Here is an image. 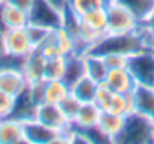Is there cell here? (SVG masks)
<instances>
[{"label": "cell", "mask_w": 154, "mask_h": 144, "mask_svg": "<svg viewBox=\"0 0 154 144\" xmlns=\"http://www.w3.org/2000/svg\"><path fill=\"white\" fill-rule=\"evenodd\" d=\"M107 2L109 0H66V9L75 14L77 17H82L89 11L106 6Z\"/></svg>", "instance_id": "obj_23"}, {"label": "cell", "mask_w": 154, "mask_h": 144, "mask_svg": "<svg viewBox=\"0 0 154 144\" xmlns=\"http://www.w3.org/2000/svg\"><path fill=\"white\" fill-rule=\"evenodd\" d=\"M95 104L100 107L101 111L107 113H115V114H122L127 116L130 113H134V95L133 92L128 93H116L100 84Z\"/></svg>", "instance_id": "obj_4"}, {"label": "cell", "mask_w": 154, "mask_h": 144, "mask_svg": "<svg viewBox=\"0 0 154 144\" xmlns=\"http://www.w3.org/2000/svg\"><path fill=\"white\" fill-rule=\"evenodd\" d=\"M127 69L136 86L154 87V48H145L128 56Z\"/></svg>", "instance_id": "obj_2"}, {"label": "cell", "mask_w": 154, "mask_h": 144, "mask_svg": "<svg viewBox=\"0 0 154 144\" xmlns=\"http://www.w3.org/2000/svg\"><path fill=\"white\" fill-rule=\"evenodd\" d=\"M86 75V62H85V54L72 53L66 56V63H65V72H63V81L66 83L68 87H71L75 81H79Z\"/></svg>", "instance_id": "obj_15"}, {"label": "cell", "mask_w": 154, "mask_h": 144, "mask_svg": "<svg viewBox=\"0 0 154 144\" xmlns=\"http://www.w3.org/2000/svg\"><path fill=\"white\" fill-rule=\"evenodd\" d=\"M80 105H82V102L77 99L71 92L59 102V107L62 108V111L65 113V116L69 119V122L74 119V116L77 114V111H79V108H80Z\"/></svg>", "instance_id": "obj_25"}, {"label": "cell", "mask_w": 154, "mask_h": 144, "mask_svg": "<svg viewBox=\"0 0 154 144\" xmlns=\"http://www.w3.org/2000/svg\"><path fill=\"white\" fill-rule=\"evenodd\" d=\"M6 2V0H0V5H2V3H5Z\"/></svg>", "instance_id": "obj_33"}, {"label": "cell", "mask_w": 154, "mask_h": 144, "mask_svg": "<svg viewBox=\"0 0 154 144\" xmlns=\"http://www.w3.org/2000/svg\"><path fill=\"white\" fill-rule=\"evenodd\" d=\"M6 48H8V62L14 60L21 65L23 59L35 50V45L26 27H21V29L6 30Z\"/></svg>", "instance_id": "obj_8"}, {"label": "cell", "mask_w": 154, "mask_h": 144, "mask_svg": "<svg viewBox=\"0 0 154 144\" xmlns=\"http://www.w3.org/2000/svg\"><path fill=\"white\" fill-rule=\"evenodd\" d=\"M23 74L27 80L29 84H33V83H38L41 80H45L44 78V71H45V56L38 50L35 48L30 54H27L21 65H20Z\"/></svg>", "instance_id": "obj_13"}, {"label": "cell", "mask_w": 154, "mask_h": 144, "mask_svg": "<svg viewBox=\"0 0 154 144\" xmlns=\"http://www.w3.org/2000/svg\"><path fill=\"white\" fill-rule=\"evenodd\" d=\"M98 89H100V83H97L95 80L85 75L83 78L75 81L69 87V92L83 104V102H95Z\"/></svg>", "instance_id": "obj_19"}, {"label": "cell", "mask_w": 154, "mask_h": 144, "mask_svg": "<svg viewBox=\"0 0 154 144\" xmlns=\"http://www.w3.org/2000/svg\"><path fill=\"white\" fill-rule=\"evenodd\" d=\"M29 24L41 26L53 30L63 24V11L50 3L48 0H35L29 9Z\"/></svg>", "instance_id": "obj_6"}, {"label": "cell", "mask_w": 154, "mask_h": 144, "mask_svg": "<svg viewBox=\"0 0 154 144\" xmlns=\"http://www.w3.org/2000/svg\"><path fill=\"white\" fill-rule=\"evenodd\" d=\"M26 143L24 122L15 117L0 119V144H18Z\"/></svg>", "instance_id": "obj_14"}, {"label": "cell", "mask_w": 154, "mask_h": 144, "mask_svg": "<svg viewBox=\"0 0 154 144\" xmlns=\"http://www.w3.org/2000/svg\"><path fill=\"white\" fill-rule=\"evenodd\" d=\"M29 83L23 74L20 65L3 63L0 65V89L17 98L27 89Z\"/></svg>", "instance_id": "obj_9"}, {"label": "cell", "mask_w": 154, "mask_h": 144, "mask_svg": "<svg viewBox=\"0 0 154 144\" xmlns=\"http://www.w3.org/2000/svg\"><path fill=\"white\" fill-rule=\"evenodd\" d=\"M35 120L59 131L68 132L71 129V122L59 107V104H50V102H41L35 111Z\"/></svg>", "instance_id": "obj_10"}, {"label": "cell", "mask_w": 154, "mask_h": 144, "mask_svg": "<svg viewBox=\"0 0 154 144\" xmlns=\"http://www.w3.org/2000/svg\"><path fill=\"white\" fill-rule=\"evenodd\" d=\"M100 116H101V110L95 102H83L77 114L74 116V119L71 120V131L74 134H79L97 126Z\"/></svg>", "instance_id": "obj_11"}, {"label": "cell", "mask_w": 154, "mask_h": 144, "mask_svg": "<svg viewBox=\"0 0 154 144\" xmlns=\"http://www.w3.org/2000/svg\"><path fill=\"white\" fill-rule=\"evenodd\" d=\"M149 33H151V36L154 38V9H152V12H151V15L146 18V21L142 24Z\"/></svg>", "instance_id": "obj_31"}, {"label": "cell", "mask_w": 154, "mask_h": 144, "mask_svg": "<svg viewBox=\"0 0 154 144\" xmlns=\"http://www.w3.org/2000/svg\"><path fill=\"white\" fill-rule=\"evenodd\" d=\"M15 98L0 89V117H8L12 113Z\"/></svg>", "instance_id": "obj_27"}, {"label": "cell", "mask_w": 154, "mask_h": 144, "mask_svg": "<svg viewBox=\"0 0 154 144\" xmlns=\"http://www.w3.org/2000/svg\"><path fill=\"white\" fill-rule=\"evenodd\" d=\"M101 84L116 93H128L136 89V83L130 74V71L127 69V66L109 69L107 75Z\"/></svg>", "instance_id": "obj_12"}, {"label": "cell", "mask_w": 154, "mask_h": 144, "mask_svg": "<svg viewBox=\"0 0 154 144\" xmlns=\"http://www.w3.org/2000/svg\"><path fill=\"white\" fill-rule=\"evenodd\" d=\"M6 2L17 6V8H20V9H23V11H26V12H29V9L32 8L35 0H6Z\"/></svg>", "instance_id": "obj_30"}, {"label": "cell", "mask_w": 154, "mask_h": 144, "mask_svg": "<svg viewBox=\"0 0 154 144\" xmlns=\"http://www.w3.org/2000/svg\"><path fill=\"white\" fill-rule=\"evenodd\" d=\"M8 62V48H6V32L0 29V65Z\"/></svg>", "instance_id": "obj_29"}, {"label": "cell", "mask_w": 154, "mask_h": 144, "mask_svg": "<svg viewBox=\"0 0 154 144\" xmlns=\"http://www.w3.org/2000/svg\"><path fill=\"white\" fill-rule=\"evenodd\" d=\"M38 50L45 56V59L57 57V56L66 57V56L75 53V45H74V39L69 35V32L63 26H60L57 29L50 30L48 36L38 47Z\"/></svg>", "instance_id": "obj_7"}, {"label": "cell", "mask_w": 154, "mask_h": 144, "mask_svg": "<svg viewBox=\"0 0 154 144\" xmlns=\"http://www.w3.org/2000/svg\"><path fill=\"white\" fill-rule=\"evenodd\" d=\"M50 3H53L54 6H57L59 9H62V11H65L66 9V0H48Z\"/></svg>", "instance_id": "obj_32"}, {"label": "cell", "mask_w": 154, "mask_h": 144, "mask_svg": "<svg viewBox=\"0 0 154 144\" xmlns=\"http://www.w3.org/2000/svg\"><path fill=\"white\" fill-rule=\"evenodd\" d=\"M85 62H86V75L101 84L104 81L106 75H107V72H109V68H107L104 59L101 56L86 53Z\"/></svg>", "instance_id": "obj_22"}, {"label": "cell", "mask_w": 154, "mask_h": 144, "mask_svg": "<svg viewBox=\"0 0 154 144\" xmlns=\"http://www.w3.org/2000/svg\"><path fill=\"white\" fill-rule=\"evenodd\" d=\"M107 65L109 69L113 68H121V66H127V59L125 56H119V54H107V56H101Z\"/></svg>", "instance_id": "obj_28"}, {"label": "cell", "mask_w": 154, "mask_h": 144, "mask_svg": "<svg viewBox=\"0 0 154 144\" xmlns=\"http://www.w3.org/2000/svg\"><path fill=\"white\" fill-rule=\"evenodd\" d=\"M152 138H154V126H152Z\"/></svg>", "instance_id": "obj_34"}, {"label": "cell", "mask_w": 154, "mask_h": 144, "mask_svg": "<svg viewBox=\"0 0 154 144\" xmlns=\"http://www.w3.org/2000/svg\"><path fill=\"white\" fill-rule=\"evenodd\" d=\"M154 122L140 113L134 111L125 116L122 131L116 137L115 143H154L152 138Z\"/></svg>", "instance_id": "obj_1"}, {"label": "cell", "mask_w": 154, "mask_h": 144, "mask_svg": "<svg viewBox=\"0 0 154 144\" xmlns=\"http://www.w3.org/2000/svg\"><path fill=\"white\" fill-rule=\"evenodd\" d=\"M24 137L26 143L35 144H50V143H71L74 141V132L53 129L35 119L24 122Z\"/></svg>", "instance_id": "obj_3"}, {"label": "cell", "mask_w": 154, "mask_h": 144, "mask_svg": "<svg viewBox=\"0 0 154 144\" xmlns=\"http://www.w3.org/2000/svg\"><path fill=\"white\" fill-rule=\"evenodd\" d=\"M0 119H2V117H0Z\"/></svg>", "instance_id": "obj_35"}, {"label": "cell", "mask_w": 154, "mask_h": 144, "mask_svg": "<svg viewBox=\"0 0 154 144\" xmlns=\"http://www.w3.org/2000/svg\"><path fill=\"white\" fill-rule=\"evenodd\" d=\"M133 95L136 111L154 122V87L136 86Z\"/></svg>", "instance_id": "obj_17"}, {"label": "cell", "mask_w": 154, "mask_h": 144, "mask_svg": "<svg viewBox=\"0 0 154 144\" xmlns=\"http://www.w3.org/2000/svg\"><path fill=\"white\" fill-rule=\"evenodd\" d=\"M2 23L5 30L21 29L29 24V14L8 2L2 5Z\"/></svg>", "instance_id": "obj_16"}, {"label": "cell", "mask_w": 154, "mask_h": 144, "mask_svg": "<svg viewBox=\"0 0 154 144\" xmlns=\"http://www.w3.org/2000/svg\"><path fill=\"white\" fill-rule=\"evenodd\" d=\"M65 63H66V57L63 56L45 59L44 78L45 80H62L63 72H65Z\"/></svg>", "instance_id": "obj_24"}, {"label": "cell", "mask_w": 154, "mask_h": 144, "mask_svg": "<svg viewBox=\"0 0 154 144\" xmlns=\"http://www.w3.org/2000/svg\"><path fill=\"white\" fill-rule=\"evenodd\" d=\"M124 122H125V116H122V114L101 111V116H100V120H98V125L97 126L110 140V143H115L116 137L122 131Z\"/></svg>", "instance_id": "obj_18"}, {"label": "cell", "mask_w": 154, "mask_h": 144, "mask_svg": "<svg viewBox=\"0 0 154 144\" xmlns=\"http://www.w3.org/2000/svg\"><path fill=\"white\" fill-rule=\"evenodd\" d=\"M26 30H27V33H29V36H30V39H32L35 48H38V47L45 41V38H47L48 33H50L48 29H44V27L35 26V24H27V26H26Z\"/></svg>", "instance_id": "obj_26"}, {"label": "cell", "mask_w": 154, "mask_h": 144, "mask_svg": "<svg viewBox=\"0 0 154 144\" xmlns=\"http://www.w3.org/2000/svg\"><path fill=\"white\" fill-rule=\"evenodd\" d=\"M106 14H107L106 33L133 32L142 26L128 9H125L122 5L116 3L115 0H109L106 3Z\"/></svg>", "instance_id": "obj_5"}, {"label": "cell", "mask_w": 154, "mask_h": 144, "mask_svg": "<svg viewBox=\"0 0 154 144\" xmlns=\"http://www.w3.org/2000/svg\"><path fill=\"white\" fill-rule=\"evenodd\" d=\"M82 23L91 29L94 33H97L98 36H103L106 33V26H107V14H106V6L103 8H97L94 11H89L88 14L80 17Z\"/></svg>", "instance_id": "obj_21"}, {"label": "cell", "mask_w": 154, "mask_h": 144, "mask_svg": "<svg viewBox=\"0 0 154 144\" xmlns=\"http://www.w3.org/2000/svg\"><path fill=\"white\" fill-rule=\"evenodd\" d=\"M115 2L128 9L140 24L146 21L154 9V0H115Z\"/></svg>", "instance_id": "obj_20"}]
</instances>
